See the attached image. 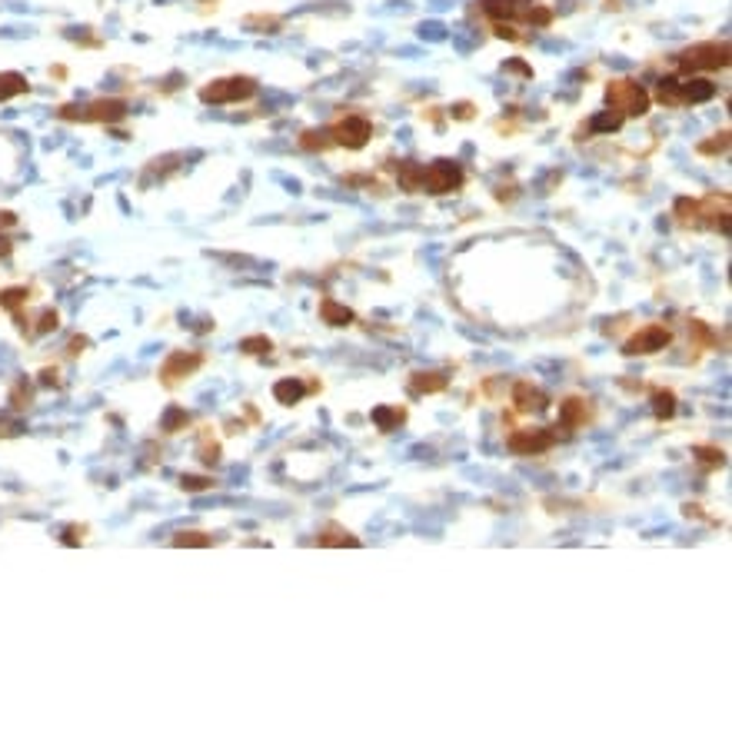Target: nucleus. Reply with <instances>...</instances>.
<instances>
[{"label": "nucleus", "instance_id": "nucleus-1", "mask_svg": "<svg viewBox=\"0 0 732 735\" xmlns=\"http://www.w3.org/2000/svg\"><path fill=\"white\" fill-rule=\"evenodd\" d=\"M606 103L613 110L626 113V117H642L649 110V94L639 87L636 80H613L606 87Z\"/></svg>", "mask_w": 732, "mask_h": 735}, {"label": "nucleus", "instance_id": "nucleus-2", "mask_svg": "<svg viewBox=\"0 0 732 735\" xmlns=\"http://www.w3.org/2000/svg\"><path fill=\"white\" fill-rule=\"evenodd\" d=\"M729 63V43L726 40H709V43H695L682 54L686 70H719Z\"/></svg>", "mask_w": 732, "mask_h": 735}, {"label": "nucleus", "instance_id": "nucleus-3", "mask_svg": "<svg viewBox=\"0 0 732 735\" xmlns=\"http://www.w3.org/2000/svg\"><path fill=\"white\" fill-rule=\"evenodd\" d=\"M463 187V170L453 160H436L423 167V193H453Z\"/></svg>", "mask_w": 732, "mask_h": 735}, {"label": "nucleus", "instance_id": "nucleus-4", "mask_svg": "<svg viewBox=\"0 0 732 735\" xmlns=\"http://www.w3.org/2000/svg\"><path fill=\"white\" fill-rule=\"evenodd\" d=\"M257 94V83L250 77H230V80H217L200 90L204 103H230V100H246Z\"/></svg>", "mask_w": 732, "mask_h": 735}, {"label": "nucleus", "instance_id": "nucleus-5", "mask_svg": "<svg viewBox=\"0 0 732 735\" xmlns=\"http://www.w3.org/2000/svg\"><path fill=\"white\" fill-rule=\"evenodd\" d=\"M123 113H127L123 100H97L90 107H60L63 120H100V123H110V120H120Z\"/></svg>", "mask_w": 732, "mask_h": 735}, {"label": "nucleus", "instance_id": "nucleus-6", "mask_svg": "<svg viewBox=\"0 0 732 735\" xmlns=\"http://www.w3.org/2000/svg\"><path fill=\"white\" fill-rule=\"evenodd\" d=\"M556 443V436L549 430H516V433L506 439V446L516 456H536V452H546Z\"/></svg>", "mask_w": 732, "mask_h": 735}, {"label": "nucleus", "instance_id": "nucleus-7", "mask_svg": "<svg viewBox=\"0 0 732 735\" xmlns=\"http://www.w3.org/2000/svg\"><path fill=\"white\" fill-rule=\"evenodd\" d=\"M669 330L666 326H646V330H639L636 336L626 343V353L629 356H636V353H659V350H666L669 346Z\"/></svg>", "mask_w": 732, "mask_h": 735}, {"label": "nucleus", "instance_id": "nucleus-8", "mask_svg": "<svg viewBox=\"0 0 732 735\" xmlns=\"http://www.w3.org/2000/svg\"><path fill=\"white\" fill-rule=\"evenodd\" d=\"M370 133H373V127H370L366 117H346L337 130H333V137H337V143H343V147L359 150V147L370 140Z\"/></svg>", "mask_w": 732, "mask_h": 735}, {"label": "nucleus", "instance_id": "nucleus-9", "mask_svg": "<svg viewBox=\"0 0 732 735\" xmlns=\"http://www.w3.org/2000/svg\"><path fill=\"white\" fill-rule=\"evenodd\" d=\"M533 3L536 0H483V10L496 23H503V20H526L529 10H533Z\"/></svg>", "mask_w": 732, "mask_h": 735}, {"label": "nucleus", "instance_id": "nucleus-10", "mask_svg": "<svg viewBox=\"0 0 732 735\" xmlns=\"http://www.w3.org/2000/svg\"><path fill=\"white\" fill-rule=\"evenodd\" d=\"M200 363H204L200 353H184V350H177V353H170V356H167L164 370H160V376L167 379V383H177L180 376H190Z\"/></svg>", "mask_w": 732, "mask_h": 735}, {"label": "nucleus", "instance_id": "nucleus-11", "mask_svg": "<svg viewBox=\"0 0 732 735\" xmlns=\"http://www.w3.org/2000/svg\"><path fill=\"white\" fill-rule=\"evenodd\" d=\"M513 403H516V410H520V413H533V410H546V406H549L546 393L540 390V386H533V383H516V390H513Z\"/></svg>", "mask_w": 732, "mask_h": 735}, {"label": "nucleus", "instance_id": "nucleus-12", "mask_svg": "<svg viewBox=\"0 0 732 735\" xmlns=\"http://www.w3.org/2000/svg\"><path fill=\"white\" fill-rule=\"evenodd\" d=\"M396 180H399V190H406V193H423V163H413V160L399 163Z\"/></svg>", "mask_w": 732, "mask_h": 735}, {"label": "nucleus", "instance_id": "nucleus-13", "mask_svg": "<svg viewBox=\"0 0 732 735\" xmlns=\"http://www.w3.org/2000/svg\"><path fill=\"white\" fill-rule=\"evenodd\" d=\"M586 416H589V406H586V399H580V396H573V399H566L563 406H560V419H563V426H582L586 423Z\"/></svg>", "mask_w": 732, "mask_h": 735}, {"label": "nucleus", "instance_id": "nucleus-14", "mask_svg": "<svg viewBox=\"0 0 732 735\" xmlns=\"http://www.w3.org/2000/svg\"><path fill=\"white\" fill-rule=\"evenodd\" d=\"M679 90H682V100H686V103H702V100H713L715 97V87L709 80H682Z\"/></svg>", "mask_w": 732, "mask_h": 735}, {"label": "nucleus", "instance_id": "nucleus-15", "mask_svg": "<svg viewBox=\"0 0 732 735\" xmlns=\"http://www.w3.org/2000/svg\"><path fill=\"white\" fill-rule=\"evenodd\" d=\"M446 390V376L443 373H416L410 379V393L413 396H423V393H439Z\"/></svg>", "mask_w": 732, "mask_h": 735}, {"label": "nucleus", "instance_id": "nucleus-16", "mask_svg": "<svg viewBox=\"0 0 732 735\" xmlns=\"http://www.w3.org/2000/svg\"><path fill=\"white\" fill-rule=\"evenodd\" d=\"M303 393H306V386H303L300 379H280V383L273 386V396H277V403H283V406L297 403Z\"/></svg>", "mask_w": 732, "mask_h": 735}, {"label": "nucleus", "instance_id": "nucleus-17", "mask_svg": "<svg viewBox=\"0 0 732 735\" xmlns=\"http://www.w3.org/2000/svg\"><path fill=\"white\" fill-rule=\"evenodd\" d=\"M319 313H323V320L333 323V326H346V323H353V313H350L346 306L333 303V300H323V303H319Z\"/></svg>", "mask_w": 732, "mask_h": 735}, {"label": "nucleus", "instance_id": "nucleus-18", "mask_svg": "<svg viewBox=\"0 0 732 735\" xmlns=\"http://www.w3.org/2000/svg\"><path fill=\"white\" fill-rule=\"evenodd\" d=\"M27 87H30V83H27L20 74H0V100L27 94Z\"/></svg>", "mask_w": 732, "mask_h": 735}, {"label": "nucleus", "instance_id": "nucleus-19", "mask_svg": "<svg viewBox=\"0 0 732 735\" xmlns=\"http://www.w3.org/2000/svg\"><path fill=\"white\" fill-rule=\"evenodd\" d=\"M317 543H319V546H357L359 539H357V536H350L346 529L330 526L326 532H319V536H317Z\"/></svg>", "mask_w": 732, "mask_h": 735}, {"label": "nucleus", "instance_id": "nucleus-20", "mask_svg": "<svg viewBox=\"0 0 732 735\" xmlns=\"http://www.w3.org/2000/svg\"><path fill=\"white\" fill-rule=\"evenodd\" d=\"M403 419H406L403 410H390V406H376L373 410V423L379 430H393V426H399Z\"/></svg>", "mask_w": 732, "mask_h": 735}, {"label": "nucleus", "instance_id": "nucleus-21", "mask_svg": "<svg viewBox=\"0 0 732 735\" xmlns=\"http://www.w3.org/2000/svg\"><path fill=\"white\" fill-rule=\"evenodd\" d=\"M676 217L679 223H699L702 220V210H699V200H689V197H682V200H676Z\"/></svg>", "mask_w": 732, "mask_h": 735}, {"label": "nucleus", "instance_id": "nucleus-22", "mask_svg": "<svg viewBox=\"0 0 732 735\" xmlns=\"http://www.w3.org/2000/svg\"><path fill=\"white\" fill-rule=\"evenodd\" d=\"M653 410H656L659 419L673 416V413H676V396L666 393V390H656V393H653Z\"/></svg>", "mask_w": 732, "mask_h": 735}, {"label": "nucleus", "instance_id": "nucleus-23", "mask_svg": "<svg viewBox=\"0 0 732 735\" xmlns=\"http://www.w3.org/2000/svg\"><path fill=\"white\" fill-rule=\"evenodd\" d=\"M659 100L669 103V107L686 103V100H682V90H679V80H662V83H659Z\"/></svg>", "mask_w": 732, "mask_h": 735}, {"label": "nucleus", "instance_id": "nucleus-24", "mask_svg": "<svg viewBox=\"0 0 732 735\" xmlns=\"http://www.w3.org/2000/svg\"><path fill=\"white\" fill-rule=\"evenodd\" d=\"M213 539H210L207 532H180L177 539H173V546H210Z\"/></svg>", "mask_w": 732, "mask_h": 735}, {"label": "nucleus", "instance_id": "nucleus-25", "mask_svg": "<svg viewBox=\"0 0 732 735\" xmlns=\"http://www.w3.org/2000/svg\"><path fill=\"white\" fill-rule=\"evenodd\" d=\"M187 423H190L187 410H170L167 419H164V430H167V433H177V430H180V426H187Z\"/></svg>", "mask_w": 732, "mask_h": 735}, {"label": "nucleus", "instance_id": "nucleus-26", "mask_svg": "<svg viewBox=\"0 0 732 735\" xmlns=\"http://www.w3.org/2000/svg\"><path fill=\"white\" fill-rule=\"evenodd\" d=\"M620 123H622V120L609 110V113H602V117H596V120L589 123V130H596V133H600V130H620Z\"/></svg>", "mask_w": 732, "mask_h": 735}, {"label": "nucleus", "instance_id": "nucleus-27", "mask_svg": "<svg viewBox=\"0 0 732 735\" xmlns=\"http://www.w3.org/2000/svg\"><path fill=\"white\" fill-rule=\"evenodd\" d=\"M180 486L190 490V492H204V490L213 486V479H207V476H184V479H180Z\"/></svg>", "mask_w": 732, "mask_h": 735}, {"label": "nucleus", "instance_id": "nucleus-28", "mask_svg": "<svg viewBox=\"0 0 732 735\" xmlns=\"http://www.w3.org/2000/svg\"><path fill=\"white\" fill-rule=\"evenodd\" d=\"M729 147V133H715V140H709V143H699V153H722Z\"/></svg>", "mask_w": 732, "mask_h": 735}, {"label": "nucleus", "instance_id": "nucleus-29", "mask_svg": "<svg viewBox=\"0 0 732 735\" xmlns=\"http://www.w3.org/2000/svg\"><path fill=\"white\" fill-rule=\"evenodd\" d=\"M23 300H27V290H3L0 293V306H7V310H17Z\"/></svg>", "mask_w": 732, "mask_h": 735}, {"label": "nucleus", "instance_id": "nucleus-30", "mask_svg": "<svg viewBox=\"0 0 732 735\" xmlns=\"http://www.w3.org/2000/svg\"><path fill=\"white\" fill-rule=\"evenodd\" d=\"M270 339L266 336H250V339H244V350L246 353H257V356H263V353H270Z\"/></svg>", "mask_w": 732, "mask_h": 735}, {"label": "nucleus", "instance_id": "nucleus-31", "mask_svg": "<svg viewBox=\"0 0 732 735\" xmlns=\"http://www.w3.org/2000/svg\"><path fill=\"white\" fill-rule=\"evenodd\" d=\"M695 456L709 466H719L722 463V450H713V446H695Z\"/></svg>", "mask_w": 732, "mask_h": 735}, {"label": "nucleus", "instance_id": "nucleus-32", "mask_svg": "<svg viewBox=\"0 0 732 735\" xmlns=\"http://www.w3.org/2000/svg\"><path fill=\"white\" fill-rule=\"evenodd\" d=\"M50 330H57V310H43V313H40L37 333H50Z\"/></svg>", "mask_w": 732, "mask_h": 735}, {"label": "nucleus", "instance_id": "nucleus-33", "mask_svg": "<svg viewBox=\"0 0 732 735\" xmlns=\"http://www.w3.org/2000/svg\"><path fill=\"white\" fill-rule=\"evenodd\" d=\"M693 333H695V336H699V343H706V346L713 343V333H709V330H706L702 323H693Z\"/></svg>", "mask_w": 732, "mask_h": 735}, {"label": "nucleus", "instance_id": "nucleus-34", "mask_svg": "<svg viewBox=\"0 0 732 735\" xmlns=\"http://www.w3.org/2000/svg\"><path fill=\"white\" fill-rule=\"evenodd\" d=\"M506 70H513V74H529V67H526V63H520V60L506 63Z\"/></svg>", "mask_w": 732, "mask_h": 735}, {"label": "nucleus", "instance_id": "nucleus-35", "mask_svg": "<svg viewBox=\"0 0 732 735\" xmlns=\"http://www.w3.org/2000/svg\"><path fill=\"white\" fill-rule=\"evenodd\" d=\"M7 226H14V213L3 210V213H0V230H7Z\"/></svg>", "mask_w": 732, "mask_h": 735}, {"label": "nucleus", "instance_id": "nucleus-36", "mask_svg": "<svg viewBox=\"0 0 732 735\" xmlns=\"http://www.w3.org/2000/svg\"><path fill=\"white\" fill-rule=\"evenodd\" d=\"M67 543H70V546H77V543H80V536H77V526L67 529Z\"/></svg>", "mask_w": 732, "mask_h": 735}, {"label": "nucleus", "instance_id": "nucleus-37", "mask_svg": "<svg viewBox=\"0 0 732 735\" xmlns=\"http://www.w3.org/2000/svg\"><path fill=\"white\" fill-rule=\"evenodd\" d=\"M43 383H57V370H43Z\"/></svg>", "mask_w": 732, "mask_h": 735}, {"label": "nucleus", "instance_id": "nucleus-38", "mask_svg": "<svg viewBox=\"0 0 732 735\" xmlns=\"http://www.w3.org/2000/svg\"><path fill=\"white\" fill-rule=\"evenodd\" d=\"M456 117H470V103H459V107H456Z\"/></svg>", "mask_w": 732, "mask_h": 735}]
</instances>
